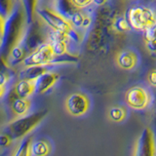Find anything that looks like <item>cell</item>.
<instances>
[{"label": "cell", "instance_id": "obj_1", "mask_svg": "<svg viewBox=\"0 0 156 156\" xmlns=\"http://www.w3.org/2000/svg\"><path fill=\"white\" fill-rule=\"evenodd\" d=\"M118 12V9L108 4L95 11L94 23L86 36V47L89 52L99 54L106 50L111 38L115 36L111 30V21Z\"/></svg>", "mask_w": 156, "mask_h": 156}, {"label": "cell", "instance_id": "obj_2", "mask_svg": "<svg viewBox=\"0 0 156 156\" xmlns=\"http://www.w3.org/2000/svg\"><path fill=\"white\" fill-rule=\"evenodd\" d=\"M27 21L24 9L18 3L16 9L5 20L3 34L0 39V55L9 61L10 53L15 47L21 45L27 28Z\"/></svg>", "mask_w": 156, "mask_h": 156}, {"label": "cell", "instance_id": "obj_3", "mask_svg": "<svg viewBox=\"0 0 156 156\" xmlns=\"http://www.w3.org/2000/svg\"><path fill=\"white\" fill-rule=\"evenodd\" d=\"M47 113V110H42L29 115L27 114L22 117H17L16 119L7 125L5 133L11 136L13 140H23L24 136L41 123V121L45 118Z\"/></svg>", "mask_w": 156, "mask_h": 156}, {"label": "cell", "instance_id": "obj_4", "mask_svg": "<svg viewBox=\"0 0 156 156\" xmlns=\"http://www.w3.org/2000/svg\"><path fill=\"white\" fill-rule=\"evenodd\" d=\"M47 24L44 23L38 16L35 20L28 23L26 34L21 43L22 47L26 50V52L30 54L34 52L43 44L49 42V32Z\"/></svg>", "mask_w": 156, "mask_h": 156}, {"label": "cell", "instance_id": "obj_5", "mask_svg": "<svg viewBox=\"0 0 156 156\" xmlns=\"http://www.w3.org/2000/svg\"><path fill=\"white\" fill-rule=\"evenodd\" d=\"M131 27L138 31H144L152 23H156V10L145 5L132 6L126 13Z\"/></svg>", "mask_w": 156, "mask_h": 156}, {"label": "cell", "instance_id": "obj_6", "mask_svg": "<svg viewBox=\"0 0 156 156\" xmlns=\"http://www.w3.org/2000/svg\"><path fill=\"white\" fill-rule=\"evenodd\" d=\"M37 16L47 24V27L56 31L67 33L73 27L69 20L65 18L52 7H43L37 10Z\"/></svg>", "mask_w": 156, "mask_h": 156}, {"label": "cell", "instance_id": "obj_7", "mask_svg": "<svg viewBox=\"0 0 156 156\" xmlns=\"http://www.w3.org/2000/svg\"><path fill=\"white\" fill-rule=\"evenodd\" d=\"M152 96L146 88L136 85L131 87L125 94V102L135 110H144L150 105Z\"/></svg>", "mask_w": 156, "mask_h": 156}, {"label": "cell", "instance_id": "obj_8", "mask_svg": "<svg viewBox=\"0 0 156 156\" xmlns=\"http://www.w3.org/2000/svg\"><path fill=\"white\" fill-rule=\"evenodd\" d=\"M91 101L89 97L82 92L72 93L66 98L65 107L66 112L73 117L85 115L90 109Z\"/></svg>", "mask_w": 156, "mask_h": 156}, {"label": "cell", "instance_id": "obj_9", "mask_svg": "<svg viewBox=\"0 0 156 156\" xmlns=\"http://www.w3.org/2000/svg\"><path fill=\"white\" fill-rule=\"evenodd\" d=\"M133 156H156V141L151 128L146 127L136 139Z\"/></svg>", "mask_w": 156, "mask_h": 156}, {"label": "cell", "instance_id": "obj_10", "mask_svg": "<svg viewBox=\"0 0 156 156\" xmlns=\"http://www.w3.org/2000/svg\"><path fill=\"white\" fill-rule=\"evenodd\" d=\"M56 55L49 42L43 44L37 50L28 54L23 62V66H51Z\"/></svg>", "mask_w": 156, "mask_h": 156}, {"label": "cell", "instance_id": "obj_11", "mask_svg": "<svg viewBox=\"0 0 156 156\" xmlns=\"http://www.w3.org/2000/svg\"><path fill=\"white\" fill-rule=\"evenodd\" d=\"M60 79V74L58 72L48 70L43 73L41 76H39L37 79L34 81V86H35V94L43 95L47 93L49 90L55 86V84Z\"/></svg>", "mask_w": 156, "mask_h": 156}, {"label": "cell", "instance_id": "obj_12", "mask_svg": "<svg viewBox=\"0 0 156 156\" xmlns=\"http://www.w3.org/2000/svg\"><path fill=\"white\" fill-rule=\"evenodd\" d=\"M115 62L118 67L124 70H131L138 65L139 58L138 55L130 50L119 51L115 57Z\"/></svg>", "mask_w": 156, "mask_h": 156}, {"label": "cell", "instance_id": "obj_13", "mask_svg": "<svg viewBox=\"0 0 156 156\" xmlns=\"http://www.w3.org/2000/svg\"><path fill=\"white\" fill-rule=\"evenodd\" d=\"M132 29L126 17V13L118 12L111 21V30L115 36L124 35Z\"/></svg>", "mask_w": 156, "mask_h": 156}, {"label": "cell", "instance_id": "obj_14", "mask_svg": "<svg viewBox=\"0 0 156 156\" xmlns=\"http://www.w3.org/2000/svg\"><path fill=\"white\" fill-rule=\"evenodd\" d=\"M52 8L67 20H69L77 11H79V9L73 3V0H54Z\"/></svg>", "mask_w": 156, "mask_h": 156}, {"label": "cell", "instance_id": "obj_15", "mask_svg": "<svg viewBox=\"0 0 156 156\" xmlns=\"http://www.w3.org/2000/svg\"><path fill=\"white\" fill-rule=\"evenodd\" d=\"M49 66H28L19 72V79L35 81L39 76L49 70Z\"/></svg>", "mask_w": 156, "mask_h": 156}, {"label": "cell", "instance_id": "obj_16", "mask_svg": "<svg viewBox=\"0 0 156 156\" xmlns=\"http://www.w3.org/2000/svg\"><path fill=\"white\" fill-rule=\"evenodd\" d=\"M13 90L16 93L18 98L23 99H28L35 93V86L34 81H29L26 79H20L16 84L14 85Z\"/></svg>", "mask_w": 156, "mask_h": 156}, {"label": "cell", "instance_id": "obj_17", "mask_svg": "<svg viewBox=\"0 0 156 156\" xmlns=\"http://www.w3.org/2000/svg\"><path fill=\"white\" fill-rule=\"evenodd\" d=\"M10 107H11L12 112L17 117H22L27 115L30 109V101L28 99L18 98L10 104Z\"/></svg>", "mask_w": 156, "mask_h": 156}, {"label": "cell", "instance_id": "obj_18", "mask_svg": "<svg viewBox=\"0 0 156 156\" xmlns=\"http://www.w3.org/2000/svg\"><path fill=\"white\" fill-rule=\"evenodd\" d=\"M33 143L32 136H27L21 140L11 156H33L31 152V144Z\"/></svg>", "mask_w": 156, "mask_h": 156}, {"label": "cell", "instance_id": "obj_19", "mask_svg": "<svg viewBox=\"0 0 156 156\" xmlns=\"http://www.w3.org/2000/svg\"><path fill=\"white\" fill-rule=\"evenodd\" d=\"M39 0H21V4L24 9L27 23H32L37 17Z\"/></svg>", "mask_w": 156, "mask_h": 156}, {"label": "cell", "instance_id": "obj_20", "mask_svg": "<svg viewBox=\"0 0 156 156\" xmlns=\"http://www.w3.org/2000/svg\"><path fill=\"white\" fill-rule=\"evenodd\" d=\"M107 117L111 122L120 123L127 117V109L122 105H113L107 111Z\"/></svg>", "mask_w": 156, "mask_h": 156}, {"label": "cell", "instance_id": "obj_21", "mask_svg": "<svg viewBox=\"0 0 156 156\" xmlns=\"http://www.w3.org/2000/svg\"><path fill=\"white\" fill-rule=\"evenodd\" d=\"M31 152L33 156H48L51 153V145L47 140H35L31 144Z\"/></svg>", "mask_w": 156, "mask_h": 156}, {"label": "cell", "instance_id": "obj_22", "mask_svg": "<svg viewBox=\"0 0 156 156\" xmlns=\"http://www.w3.org/2000/svg\"><path fill=\"white\" fill-rule=\"evenodd\" d=\"M27 56V53L22 47V45L15 47L11 51V53H10V56H9L10 65H11L12 67L18 65H23V62Z\"/></svg>", "mask_w": 156, "mask_h": 156}, {"label": "cell", "instance_id": "obj_23", "mask_svg": "<svg viewBox=\"0 0 156 156\" xmlns=\"http://www.w3.org/2000/svg\"><path fill=\"white\" fill-rule=\"evenodd\" d=\"M18 5L17 0H0V16L7 20Z\"/></svg>", "mask_w": 156, "mask_h": 156}, {"label": "cell", "instance_id": "obj_24", "mask_svg": "<svg viewBox=\"0 0 156 156\" xmlns=\"http://www.w3.org/2000/svg\"><path fill=\"white\" fill-rule=\"evenodd\" d=\"M87 14V11L86 10H79V11H77L73 16L69 19V22L71 23V26L75 28H78V29H81L82 28V24H83V22H84V19H85V16ZM82 30V29H81Z\"/></svg>", "mask_w": 156, "mask_h": 156}, {"label": "cell", "instance_id": "obj_25", "mask_svg": "<svg viewBox=\"0 0 156 156\" xmlns=\"http://www.w3.org/2000/svg\"><path fill=\"white\" fill-rule=\"evenodd\" d=\"M143 33L144 41H156V23L145 28Z\"/></svg>", "mask_w": 156, "mask_h": 156}, {"label": "cell", "instance_id": "obj_26", "mask_svg": "<svg viewBox=\"0 0 156 156\" xmlns=\"http://www.w3.org/2000/svg\"><path fill=\"white\" fill-rule=\"evenodd\" d=\"M13 139L11 136L7 133H1L0 134V148H5L13 143Z\"/></svg>", "mask_w": 156, "mask_h": 156}, {"label": "cell", "instance_id": "obj_27", "mask_svg": "<svg viewBox=\"0 0 156 156\" xmlns=\"http://www.w3.org/2000/svg\"><path fill=\"white\" fill-rule=\"evenodd\" d=\"M73 3L79 10H86L93 5V0H73Z\"/></svg>", "mask_w": 156, "mask_h": 156}, {"label": "cell", "instance_id": "obj_28", "mask_svg": "<svg viewBox=\"0 0 156 156\" xmlns=\"http://www.w3.org/2000/svg\"><path fill=\"white\" fill-rule=\"evenodd\" d=\"M147 82L151 87L156 88V68H153L148 72Z\"/></svg>", "mask_w": 156, "mask_h": 156}, {"label": "cell", "instance_id": "obj_29", "mask_svg": "<svg viewBox=\"0 0 156 156\" xmlns=\"http://www.w3.org/2000/svg\"><path fill=\"white\" fill-rule=\"evenodd\" d=\"M10 79V71H0V85L6 86Z\"/></svg>", "mask_w": 156, "mask_h": 156}, {"label": "cell", "instance_id": "obj_30", "mask_svg": "<svg viewBox=\"0 0 156 156\" xmlns=\"http://www.w3.org/2000/svg\"><path fill=\"white\" fill-rule=\"evenodd\" d=\"M145 48L151 54H156V41H144Z\"/></svg>", "mask_w": 156, "mask_h": 156}, {"label": "cell", "instance_id": "obj_31", "mask_svg": "<svg viewBox=\"0 0 156 156\" xmlns=\"http://www.w3.org/2000/svg\"><path fill=\"white\" fill-rule=\"evenodd\" d=\"M110 0H93V5L97 8H100L105 6V5H107Z\"/></svg>", "mask_w": 156, "mask_h": 156}, {"label": "cell", "instance_id": "obj_32", "mask_svg": "<svg viewBox=\"0 0 156 156\" xmlns=\"http://www.w3.org/2000/svg\"><path fill=\"white\" fill-rule=\"evenodd\" d=\"M4 23H5V20L0 16V39L3 34V29H4Z\"/></svg>", "mask_w": 156, "mask_h": 156}, {"label": "cell", "instance_id": "obj_33", "mask_svg": "<svg viewBox=\"0 0 156 156\" xmlns=\"http://www.w3.org/2000/svg\"><path fill=\"white\" fill-rule=\"evenodd\" d=\"M5 92H6V88H5V86L0 85V99H1V98L4 96Z\"/></svg>", "mask_w": 156, "mask_h": 156}, {"label": "cell", "instance_id": "obj_34", "mask_svg": "<svg viewBox=\"0 0 156 156\" xmlns=\"http://www.w3.org/2000/svg\"><path fill=\"white\" fill-rule=\"evenodd\" d=\"M127 1H136V0H127Z\"/></svg>", "mask_w": 156, "mask_h": 156}]
</instances>
